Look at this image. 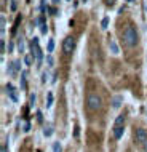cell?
<instances>
[{
	"instance_id": "6da1fadb",
	"label": "cell",
	"mask_w": 147,
	"mask_h": 152,
	"mask_svg": "<svg viewBox=\"0 0 147 152\" xmlns=\"http://www.w3.org/2000/svg\"><path fill=\"white\" fill-rule=\"evenodd\" d=\"M123 40H125V45H126V47H130V48L136 47V43H138V32H136V29H134L133 26H128V27L125 29V32H123Z\"/></svg>"
},
{
	"instance_id": "7a4b0ae2",
	"label": "cell",
	"mask_w": 147,
	"mask_h": 152,
	"mask_svg": "<svg viewBox=\"0 0 147 152\" xmlns=\"http://www.w3.org/2000/svg\"><path fill=\"white\" fill-rule=\"evenodd\" d=\"M87 104L90 110H99L101 106H103V101H101V96H98L96 93H91L87 98Z\"/></svg>"
},
{
	"instance_id": "3957f363",
	"label": "cell",
	"mask_w": 147,
	"mask_h": 152,
	"mask_svg": "<svg viewBox=\"0 0 147 152\" xmlns=\"http://www.w3.org/2000/svg\"><path fill=\"white\" fill-rule=\"evenodd\" d=\"M31 48H32V56L35 58L37 64H42V59H43V55H42V50L39 47V39H32V43H31Z\"/></svg>"
},
{
	"instance_id": "277c9868",
	"label": "cell",
	"mask_w": 147,
	"mask_h": 152,
	"mask_svg": "<svg viewBox=\"0 0 147 152\" xmlns=\"http://www.w3.org/2000/svg\"><path fill=\"white\" fill-rule=\"evenodd\" d=\"M74 48H75V39L74 37H67L66 40H64V43H63V50L64 53H72L74 51Z\"/></svg>"
},
{
	"instance_id": "5b68a950",
	"label": "cell",
	"mask_w": 147,
	"mask_h": 152,
	"mask_svg": "<svg viewBox=\"0 0 147 152\" xmlns=\"http://www.w3.org/2000/svg\"><path fill=\"white\" fill-rule=\"evenodd\" d=\"M134 138H136V142L144 144V142L147 141V131L144 128H138L136 133H134Z\"/></svg>"
},
{
	"instance_id": "8992f818",
	"label": "cell",
	"mask_w": 147,
	"mask_h": 152,
	"mask_svg": "<svg viewBox=\"0 0 147 152\" xmlns=\"http://www.w3.org/2000/svg\"><path fill=\"white\" fill-rule=\"evenodd\" d=\"M125 123H122V125H114L112 128V133H114V138L115 139H120L122 136H123V131H125Z\"/></svg>"
},
{
	"instance_id": "52a82bcc",
	"label": "cell",
	"mask_w": 147,
	"mask_h": 152,
	"mask_svg": "<svg viewBox=\"0 0 147 152\" xmlns=\"http://www.w3.org/2000/svg\"><path fill=\"white\" fill-rule=\"evenodd\" d=\"M19 69H21V61H13L8 66V74L10 75H16V72H19Z\"/></svg>"
},
{
	"instance_id": "ba28073f",
	"label": "cell",
	"mask_w": 147,
	"mask_h": 152,
	"mask_svg": "<svg viewBox=\"0 0 147 152\" xmlns=\"http://www.w3.org/2000/svg\"><path fill=\"white\" fill-rule=\"evenodd\" d=\"M5 88H7V93H8V96H10V99L13 101V102H18V94H16V90H15L13 85L8 83Z\"/></svg>"
},
{
	"instance_id": "9c48e42d",
	"label": "cell",
	"mask_w": 147,
	"mask_h": 152,
	"mask_svg": "<svg viewBox=\"0 0 147 152\" xmlns=\"http://www.w3.org/2000/svg\"><path fill=\"white\" fill-rule=\"evenodd\" d=\"M122 104H123V96L117 94V96H114V98H112V107H114V109H118Z\"/></svg>"
},
{
	"instance_id": "30bf717a",
	"label": "cell",
	"mask_w": 147,
	"mask_h": 152,
	"mask_svg": "<svg viewBox=\"0 0 147 152\" xmlns=\"http://www.w3.org/2000/svg\"><path fill=\"white\" fill-rule=\"evenodd\" d=\"M109 50H110L112 55H115V56L120 53V48H118V45H117L115 40H110V42H109Z\"/></svg>"
},
{
	"instance_id": "8fae6325",
	"label": "cell",
	"mask_w": 147,
	"mask_h": 152,
	"mask_svg": "<svg viewBox=\"0 0 147 152\" xmlns=\"http://www.w3.org/2000/svg\"><path fill=\"white\" fill-rule=\"evenodd\" d=\"M39 23H40V32H42V34H47V32H48V26H47V23H45L43 16H40V18H39Z\"/></svg>"
},
{
	"instance_id": "7c38bea8",
	"label": "cell",
	"mask_w": 147,
	"mask_h": 152,
	"mask_svg": "<svg viewBox=\"0 0 147 152\" xmlns=\"http://www.w3.org/2000/svg\"><path fill=\"white\" fill-rule=\"evenodd\" d=\"M26 77H27V72L24 71L21 74V90H26Z\"/></svg>"
},
{
	"instance_id": "4fadbf2b",
	"label": "cell",
	"mask_w": 147,
	"mask_h": 152,
	"mask_svg": "<svg viewBox=\"0 0 147 152\" xmlns=\"http://www.w3.org/2000/svg\"><path fill=\"white\" fill-rule=\"evenodd\" d=\"M107 26H109V18L106 16V18H103V21H101V29L106 31V29H107Z\"/></svg>"
},
{
	"instance_id": "5bb4252c",
	"label": "cell",
	"mask_w": 147,
	"mask_h": 152,
	"mask_svg": "<svg viewBox=\"0 0 147 152\" xmlns=\"http://www.w3.org/2000/svg\"><path fill=\"white\" fill-rule=\"evenodd\" d=\"M43 134H45V136H51V134H53V128H51V125H48V126H45V130H43Z\"/></svg>"
},
{
	"instance_id": "9a60e30c",
	"label": "cell",
	"mask_w": 147,
	"mask_h": 152,
	"mask_svg": "<svg viewBox=\"0 0 147 152\" xmlns=\"http://www.w3.org/2000/svg\"><path fill=\"white\" fill-rule=\"evenodd\" d=\"M18 50H19V53H24V40L23 39L18 40Z\"/></svg>"
},
{
	"instance_id": "2e32d148",
	"label": "cell",
	"mask_w": 147,
	"mask_h": 152,
	"mask_svg": "<svg viewBox=\"0 0 147 152\" xmlns=\"http://www.w3.org/2000/svg\"><path fill=\"white\" fill-rule=\"evenodd\" d=\"M51 104H53V93L50 91V93H48V101H47V107H51Z\"/></svg>"
},
{
	"instance_id": "e0dca14e",
	"label": "cell",
	"mask_w": 147,
	"mask_h": 152,
	"mask_svg": "<svg viewBox=\"0 0 147 152\" xmlns=\"http://www.w3.org/2000/svg\"><path fill=\"white\" fill-rule=\"evenodd\" d=\"M53 50H55V40H50L48 42V53H51Z\"/></svg>"
},
{
	"instance_id": "ac0fdd59",
	"label": "cell",
	"mask_w": 147,
	"mask_h": 152,
	"mask_svg": "<svg viewBox=\"0 0 147 152\" xmlns=\"http://www.w3.org/2000/svg\"><path fill=\"white\" fill-rule=\"evenodd\" d=\"M47 64H48V67H53V64H55L53 56H48V58H47Z\"/></svg>"
},
{
	"instance_id": "d6986e66",
	"label": "cell",
	"mask_w": 147,
	"mask_h": 152,
	"mask_svg": "<svg viewBox=\"0 0 147 152\" xmlns=\"http://www.w3.org/2000/svg\"><path fill=\"white\" fill-rule=\"evenodd\" d=\"M53 152H61V144L59 142H55V144H53Z\"/></svg>"
},
{
	"instance_id": "ffe728a7",
	"label": "cell",
	"mask_w": 147,
	"mask_h": 152,
	"mask_svg": "<svg viewBox=\"0 0 147 152\" xmlns=\"http://www.w3.org/2000/svg\"><path fill=\"white\" fill-rule=\"evenodd\" d=\"M24 63H26L27 66H31V64H32V56H31V55H27L26 58H24Z\"/></svg>"
},
{
	"instance_id": "44dd1931",
	"label": "cell",
	"mask_w": 147,
	"mask_h": 152,
	"mask_svg": "<svg viewBox=\"0 0 147 152\" xmlns=\"http://www.w3.org/2000/svg\"><path fill=\"white\" fill-rule=\"evenodd\" d=\"M48 77H50V74H48V72H43V74H42V82H43V83L48 80Z\"/></svg>"
},
{
	"instance_id": "7402d4cb",
	"label": "cell",
	"mask_w": 147,
	"mask_h": 152,
	"mask_svg": "<svg viewBox=\"0 0 147 152\" xmlns=\"http://www.w3.org/2000/svg\"><path fill=\"white\" fill-rule=\"evenodd\" d=\"M16 8H18V3H16V0H11V11H15Z\"/></svg>"
},
{
	"instance_id": "603a6c76",
	"label": "cell",
	"mask_w": 147,
	"mask_h": 152,
	"mask_svg": "<svg viewBox=\"0 0 147 152\" xmlns=\"http://www.w3.org/2000/svg\"><path fill=\"white\" fill-rule=\"evenodd\" d=\"M5 16H2V34H3V32H5Z\"/></svg>"
},
{
	"instance_id": "cb8c5ba5",
	"label": "cell",
	"mask_w": 147,
	"mask_h": 152,
	"mask_svg": "<svg viewBox=\"0 0 147 152\" xmlns=\"http://www.w3.org/2000/svg\"><path fill=\"white\" fill-rule=\"evenodd\" d=\"M37 118H39V122H42V120H43V118H42V112H40V110L37 112Z\"/></svg>"
},
{
	"instance_id": "d4e9b609",
	"label": "cell",
	"mask_w": 147,
	"mask_h": 152,
	"mask_svg": "<svg viewBox=\"0 0 147 152\" xmlns=\"http://www.w3.org/2000/svg\"><path fill=\"white\" fill-rule=\"evenodd\" d=\"M31 104H32V106L35 104V94H32V96H31Z\"/></svg>"
},
{
	"instance_id": "484cf974",
	"label": "cell",
	"mask_w": 147,
	"mask_h": 152,
	"mask_svg": "<svg viewBox=\"0 0 147 152\" xmlns=\"http://www.w3.org/2000/svg\"><path fill=\"white\" fill-rule=\"evenodd\" d=\"M29 128H31V125H29V123H26V125H24V131H29Z\"/></svg>"
},
{
	"instance_id": "4316f807",
	"label": "cell",
	"mask_w": 147,
	"mask_h": 152,
	"mask_svg": "<svg viewBox=\"0 0 147 152\" xmlns=\"http://www.w3.org/2000/svg\"><path fill=\"white\" fill-rule=\"evenodd\" d=\"M2 53H5V40H2Z\"/></svg>"
},
{
	"instance_id": "83f0119b",
	"label": "cell",
	"mask_w": 147,
	"mask_h": 152,
	"mask_svg": "<svg viewBox=\"0 0 147 152\" xmlns=\"http://www.w3.org/2000/svg\"><path fill=\"white\" fill-rule=\"evenodd\" d=\"M142 151H144V152H147V141L144 142V144H142Z\"/></svg>"
},
{
	"instance_id": "f1b7e54d",
	"label": "cell",
	"mask_w": 147,
	"mask_h": 152,
	"mask_svg": "<svg viewBox=\"0 0 147 152\" xmlns=\"http://www.w3.org/2000/svg\"><path fill=\"white\" fill-rule=\"evenodd\" d=\"M2 152H7V147H2Z\"/></svg>"
},
{
	"instance_id": "f546056e",
	"label": "cell",
	"mask_w": 147,
	"mask_h": 152,
	"mask_svg": "<svg viewBox=\"0 0 147 152\" xmlns=\"http://www.w3.org/2000/svg\"><path fill=\"white\" fill-rule=\"evenodd\" d=\"M53 2H55V3H59V0H53Z\"/></svg>"
},
{
	"instance_id": "4dcf8cb0",
	"label": "cell",
	"mask_w": 147,
	"mask_h": 152,
	"mask_svg": "<svg viewBox=\"0 0 147 152\" xmlns=\"http://www.w3.org/2000/svg\"><path fill=\"white\" fill-rule=\"evenodd\" d=\"M126 2H133V0H126Z\"/></svg>"
},
{
	"instance_id": "1f68e13d",
	"label": "cell",
	"mask_w": 147,
	"mask_h": 152,
	"mask_svg": "<svg viewBox=\"0 0 147 152\" xmlns=\"http://www.w3.org/2000/svg\"><path fill=\"white\" fill-rule=\"evenodd\" d=\"M83 2H87V0H83Z\"/></svg>"
}]
</instances>
